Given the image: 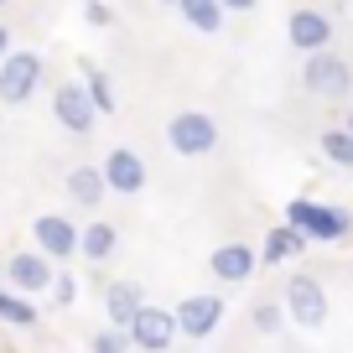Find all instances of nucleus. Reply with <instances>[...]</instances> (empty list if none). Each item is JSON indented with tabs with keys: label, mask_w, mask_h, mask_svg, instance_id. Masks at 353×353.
Returning a JSON list of instances; mask_svg holds the SVG:
<instances>
[{
	"label": "nucleus",
	"mask_w": 353,
	"mask_h": 353,
	"mask_svg": "<svg viewBox=\"0 0 353 353\" xmlns=\"http://www.w3.org/2000/svg\"><path fill=\"white\" fill-rule=\"evenodd\" d=\"M286 223H296V229L307 234V239H317V244H338V239H348V229H353L348 208H338V203H312V198L286 203Z\"/></svg>",
	"instance_id": "1"
},
{
	"label": "nucleus",
	"mask_w": 353,
	"mask_h": 353,
	"mask_svg": "<svg viewBox=\"0 0 353 353\" xmlns=\"http://www.w3.org/2000/svg\"><path fill=\"white\" fill-rule=\"evenodd\" d=\"M301 83H307L312 99L338 104V99H348V94H353V68L327 47V52H312L307 63H301Z\"/></svg>",
	"instance_id": "2"
},
{
	"label": "nucleus",
	"mask_w": 353,
	"mask_h": 353,
	"mask_svg": "<svg viewBox=\"0 0 353 353\" xmlns=\"http://www.w3.org/2000/svg\"><path fill=\"white\" fill-rule=\"evenodd\" d=\"M166 145H172L176 156H208L213 145H219V125H213V114H203V110H182V114H172V125H166Z\"/></svg>",
	"instance_id": "3"
},
{
	"label": "nucleus",
	"mask_w": 353,
	"mask_h": 353,
	"mask_svg": "<svg viewBox=\"0 0 353 353\" xmlns=\"http://www.w3.org/2000/svg\"><path fill=\"white\" fill-rule=\"evenodd\" d=\"M286 317L307 332L327 322V291H322L317 276H291L286 281Z\"/></svg>",
	"instance_id": "4"
},
{
	"label": "nucleus",
	"mask_w": 353,
	"mask_h": 353,
	"mask_svg": "<svg viewBox=\"0 0 353 353\" xmlns=\"http://www.w3.org/2000/svg\"><path fill=\"white\" fill-rule=\"evenodd\" d=\"M52 281H57V270L42 250H21L6 260V286L21 291V296H42V291H52Z\"/></svg>",
	"instance_id": "5"
},
{
	"label": "nucleus",
	"mask_w": 353,
	"mask_h": 353,
	"mask_svg": "<svg viewBox=\"0 0 353 353\" xmlns=\"http://www.w3.org/2000/svg\"><path fill=\"white\" fill-rule=\"evenodd\" d=\"M42 83V57L37 52H11L0 63V104H26Z\"/></svg>",
	"instance_id": "6"
},
{
	"label": "nucleus",
	"mask_w": 353,
	"mask_h": 353,
	"mask_svg": "<svg viewBox=\"0 0 353 353\" xmlns=\"http://www.w3.org/2000/svg\"><path fill=\"white\" fill-rule=\"evenodd\" d=\"M176 332H182V327H176V312L151 307V301H145L141 317L130 322V343H135L141 353H166V348L176 343Z\"/></svg>",
	"instance_id": "7"
},
{
	"label": "nucleus",
	"mask_w": 353,
	"mask_h": 353,
	"mask_svg": "<svg viewBox=\"0 0 353 353\" xmlns=\"http://www.w3.org/2000/svg\"><path fill=\"white\" fill-rule=\"evenodd\" d=\"M32 239H37V250L57 265V260H73V254H78L83 229H78L73 219H63V213H42V219L32 223Z\"/></svg>",
	"instance_id": "8"
},
{
	"label": "nucleus",
	"mask_w": 353,
	"mask_h": 353,
	"mask_svg": "<svg viewBox=\"0 0 353 353\" xmlns=\"http://www.w3.org/2000/svg\"><path fill=\"white\" fill-rule=\"evenodd\" d=\"M52 114H57V125L73 130V135H88L94 120H99V110H94V99H88L83 83H57L52 88Z\"/></svg>",
	"instance_id": "9"
},
{
	"label": "nucleus",
	"mask_w": 353,
	"mask_h": 353,
	"mask_svg": "<svg viewBox=\"0 0 353 353\" xmlns=\"http://www.w3.org/2000/svg\"><path fill=\"white\" fill-rule=\"evenodd\" d=\"M286 42L296 47V52H327L332 47V21L322 11H312V6H301V11L286 16Z\"/></svg>",
	"instance_id": "10"
},
{
	"label": "nucleus",
	"mask_w": 353,
	"mask_h": 353,
	"mask_svg": "<svg viewBox=\"0 0 353 353\" xmlns=\"http://www.w3.org/2000/svg\"><path fill=\"white\" fill-rule=\"evenodd\" d=\"M223 322V296H213V291H203V296H188L182 307H176V327H182V338H208V332H219Z\"/></svg>",
	"instance_id": "11"
},
{
	"label": "nucleus",
	"mask_w": 353,
	"mask_h": 353,
	"mask_svg": "<svg viewBox=\"0 0 353 353\" xmlns=\"http://www.w3.org/2000/svg\"><path fill=\"white\" fill-rule=\"evenodd\" d=\"M104 182H110V192H141L145 188V161L130 151V145H114L110 156H104Z\"/></svg>",
	"instance_id": "12"
},
{
	"label": "nucleus",
	"mask_w": 353,
	"mask_h": 353,
	"mask_svg": "<svg viewBox=\"0 0 353 353\" xmlns=\"http://www.w3.org/2000/svg\"><path fill=\"white\" fill-rule=\"evenodd\" d=\"M208 270L234 286V281H250L254 270H260V254H254L250 244H219V250L208 254Z\"/></svg>",
	"instance_id": "13"
},
{
	"label": "nucleus",
	"mask_w": 353,
	"mask_h": 353,
	"mask_svg": "<svg viewBox=\"0 0 353 353\" xmlns=\"http://www.w3.org/2000/svg\"><path fill=\"white\" fill-rule=\"evenodd\" d=\"M141 307H145V291L135 286V281H114V286L104 291V317H110V327L130 332V322L141 317Z\"/></svg>",
	"instance_id": "14"
},
{
	"label": "nucleus",
	"mask_w": 353,
	"mask_h": 353,
	"mask_svg": "<svg viewBox=\"0 0 353 353\" xmlns=\"http://www.w3.org/2000/svg\"><path fill=\"white\" fill-rule=\"evenodd\" d=\"M104 192H110L104 166H73V172H68V198H73L78 208H99Z\"/></svg>",
	"instance_id": "15"
},
{
	"label": "nucleus",
	"mask_w": 353,
	"mask_h": 353,
	"mask_svg": "<svg viewBox=\"0 0 353 353\" xmlns=\"http://www.w3.org/2000/svg\"><path fill=\"white\" fill-rule=\"evenodd\" d=\"M307 244H312V239L296 229V223H281V229H270V234H265V250H260V260H265V265L296 260V254L307 250Z\"/></svg>",
	"instance_id": "16"
},
{
	"label": "nucleus",
	"mask_w": 353,
	"mask_h": 353,
	"mask_svg": "<svg viewBox=\"0 0 353 353\" xmlns=\"http://www.w3.org/2000/svg\"><path fill=\"white\" fill-rule=\"evenodd\" d=\"M120 250V229L114 223H104V219H94V223H83V239H78V254L83 260H110V254Z\"/></svg>",
	"instance_id": "17"
},
{
	"label": "nucleus",
	"mask_w": 353,
	"mask_h": 353,
	"mask_svg": "<svg viewBox=\"0 0 353 353\" xmlns=\"http://www.w3.org/2000/svg\"><path fill=\"white\" fill-rule=\"evenodd\" d=\"M176 11H182V21L192 26V32L213 37L223 26V0H176Z\"/></svg>",
	"instance_id": "18"
},
{
	"label": "nucleus",
	"mask_w": 353,
	"mask_h": 353,
	"mask_svg": "<svg viewBox=\"0 0 353 353\" xmlns=\"http://www.w3.org/2000/svg\"><path fill=\"white\" fill-rule=\"evenodd\" d=\"M0 322H11V327H37L42 322V312H37L32 296H21V291L0 286Z\"/></svg>",
	"instance_id": "19"
},
{
	"label": "nucleus",
	"mask_w": 353,
	"mask_h": 353,
	"mask_svg": "<svg viewBox=\"0 0 353 353\" xmlns=\"http://www.w3.org/2000/svg\"><path fill=\"white\" fill-rule=\"evenodd\" d=\"M322 156H327V161L332 166H348V172H353V130H348V125H338V130H322Z\"/></svg>",
	"instance_id": "20"
},
{
	"label": "nucleus",
	"mask_w": 353,
	"mask_h": 353,
	"mask_svg": "<svg viewBox=\"0 0 353 353\" xmlns=\"http://www.w3.org/2000/svg\"><path fill=\"white\" fill-rule=\"evenodd\" d=\"M83 88H88V99H94V110H99V114L120 110V104H114V83L99 73V68H83Z\"/></svg>",
	"instance_id": "21"
},
{
	"label": "nucleus",
	"mask_w": 353,
	"mask_h": 353,
	"mask_svg": "<svg viewBox=\"0 0 353 353\" xmlns=\"http://www.w3.org/2000/svg\"><path fill=\"white\" fill-rule=\"evenodd\" d=\"M254 332H281V322H286V301H260V307L250 312Z\"/></svg>",
	"instance_id": "22"
},
{
	"label": "nucleus",
	"mask_w": 353,
	"mask_h": 353,
	"mask_svg": "<svg viewBox=\"0 0 353 353\" xmlns=\"http://www.w3.org/2000/svg\"><path fill=\"white\" fill-rule=\"evenodd\" d=\"M88 348H94V353H130L135 343H130V332H125V327H99Z\"/></svg>",
	"instance_id": "23"
},
{
	"label": "nucleus",
	"mask_w": 353,
	"mask_h": 353,
	"mask_svg": "<svg viewBox=\"0 0 353 353\" xmlns=\"http://www.w3.org/2000/svg\"><path fill=\"white\" fill-rule=\"evenodd\" d=\"M73 296H78L73 276H63V270H57V281H52V301H57V307H73Z\"/></svg>",
	"instance_id": "24"
},
{
	"label": "nucleus",
	"mask_w": 353,
	"mask_h": 353,
	"mask_svg": "<svg viewBox=\"0 0 353 353\" xmlns=\"http://www.w3.org/2000/svg\"><path fill=\"white\" fill-rule=\"evenodd\" d=\"M83 16H88L94 26H110V6H99V0H88V6H83Z\"/></svg>",
	"instance_id": "25"
},
{
	"label": "nucleus",
	"mask_w": 353,
	"mask_h": 353,
	"mask_svg": "<svg viewBox=\"0 0 353 353\" xmlns=\"http://www.w3.org/2000/svg\"><path fill=\"white\" fill-rule=\"evenodd\" d=\"M6 57H11V26L0 21V63H6Z\"/></svg>",
	"instance_id": "26"
},
{
	"label": "nucleus",
	"mask_w": 353,
	"mask_h": 353,
	"mask_svg": "<svg viewBox=\"0 0 353 353\" xmlns=\"http://www.w3.org/2000/svg\"><path fill=\"white\" fill-rule=\"evenodd\" d=\"M260 0H223V11H254Z\"/></svg>",
	"instance_id": "27"
},
{
	"label": "nucleus",
	"mask_w": 353,
	"mask_h": 353,
	"mask_svg": "<svg viewBox=\"0 0 353 353\" xmlns=\"http://www.w3.org/2000/svg\"><path fill=\"white\" fill-rule=\"evenodd\" d=\"M348 130H353V104H348Z\"/></svg>",
	"instance_id": "28"
},
{
	"label": "nucleus",
	"mask_w": 353,
	"mask_h": 353,
	"mask_svg": "<svg viewBox=\"0 0 353 353\" xmlns=\"http://www.w3.org/2000/svg\"><path fill=\"white\" fill-rule=\"evenodd\" d=\"M161 6H176V0H161Z\"/></svg>",
	"instance_id": "29"
},
{
	"label": "nucleus",
	"mask_w": 353,
	"mask_h": 353,
	"mask_svg": "<svg viewBox=\"0 0 353 353\" xmlns=\"http://www.w3.org/2000/svg\"><path fill=\"white\" fill-rule=\"evenodd\" d=\"M0 276H6V265H0Z\"/></svg>",
	"instance_id": "30"
},
{
	"label": "nucleus",
	"mask_w": 353,
	"mask_h": 353,
	"mask_svg": "<svg viewBox=\"0 0 353 353\" xmlns=\"http://www.w3.org/2000/svg\"><path fill=\"white\" fill-rule=\"evenodd\" d=\"M0 6H6V0H0Z\"/></svg>",
	"instance_id": "31"
}]
</instances>
